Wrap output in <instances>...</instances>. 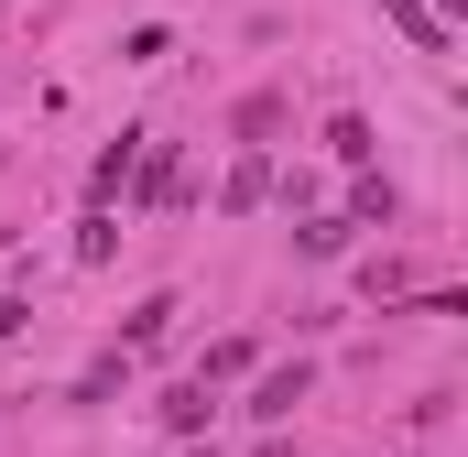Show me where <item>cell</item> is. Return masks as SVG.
Listing matches in <instances>:
<instances>
[{"mask_svg":"<svg viewBox=\"0 0 468 457\" xmlns=\"http://www.w3.org/2000/svg\"><path fill=\"white\" fill-rule=\"evenodd\" d=\"M305 392H316V370H305V359H283V370H261V381H250V403H239V414H250V425H294V403H305Z\"/></svg>","mask_w":468,"mask_h":457,"instance_id":"cell-1","label":"cell"},{"mask_svg":"<svg viewBox=\"0 0 468 457\" xmlns=\"http://www.w3.org/2000/svg\"><path fill=\"white\" fill-rule=\"evenodd\" d=\"M131 197H142V207H175V197H186V164H175L153 131H142V153H131Z\"/></svg>","mask_w":468,"mask_h":457,"instance_id":"cell-2","label":"cell"},{"mask_svg":"<svg viewBox=\"0 0 468 457\" xmlns=\"http://www.w3.org/2000/svg\"><path fill=\"white\" fill-rule=\"evenodd\" d=\"M381 22H392V33H414L425 55H447V33H458V22H447L436 0H381Z\"/></svg>","mask_w":468,"mask_h":457,"instance_id":"cell-3","label":"cell"},{"mask_svg":"<svg viewBox=\"0 0 468 457\" xmlns=\"http://www.w3.org/2000/svg\"><path fill=\"white\" fill-rule=\"evenodd\" d=\"M207 414H218V381H175L164 392V425L175 436H207Z\"/></svg>","mask_w":468,"mask_h":457,"instance_id":"cell-4","label":"cell"},{"mask_svg":"<svg viewBox=\"0 0 468 457\" xmlns=\"http://www.w3.org/2000/svg\"><path fill=\"white\" fill-rule=\"evenodd\" d=\"M261 197H272V164H261V153H239V164H229V186H218V207H229V218H250Z\"/></svg>","mask_w":468,"mask_h":457,"instance_id":"cell-5","label":"cell"},{"mask_svg":"<svg viewBox=\"0 0 468 457\" xmlns=\"http://www.w3.org/2000/svg\"><path fill=\"white\" fill-rule=\"evenodd\" d=\"M392 218H403V197H392V186L359 164V186H349V228H392Z\"/></svg>","mask_w":468,"mask_h":457,"instance_id":"cell-6","label":"cell"},{"mask_svg":"<svg viewBox=\"0 0 468 457\" xmlns=\"http://www.w3.org/2000/svg\"><path fill=\"white\" fill-rule=\"evenodd\" d=\"M164 327H175V294H142V305H131V327H120V348L142 359V348H164Z\"/></svg>","mask_w":468,"mask_h":457,"instance_id":"cell-7","label":"cell"},{"mask_svg":"<svg viewBox=\"0 0 468 457\" xmlns=\"http://www.w3.org/2000/svg\"><path fill=\"white\" fill-rule=\"evenodd\" d=\"M131 153H142V131H120L110 153H99V175H88V207H110L120 186H131Z\"/></svg>","mask_w":468,"mask_h":457,"instance_id":"cell-8","label":"cell"},{"mask_svg":"<svg viewBox=\"0 0 468 457\" xmlns=\"http://www.w3.org/2000/svg\"><path fill=\"white\" fill-rule=\"evenodd\" d=\"M239 142H250V153H261V142H272V131H283V99H272V88H261V99H239V120H229Z\"/></svg>","mask_w":468,"mask_h":457,"instance_id":"cell-9","label":"cell"},{"mask_svg":"<svg viewBox=\"0 0 468 457\" xmlns=\"http://www.w3.org/2000/svg\"><path fill=\"white\" fill-rule=\"evenodd\" d=\"M294 250H305V261H338V250H349V218H305V228H294Z\"/></svg>","mask_w":468,"mask_h":457,"instance_id":"cell-10","label":"cell"},{"mask_svg":"<svg viewBox=\"0 0 468 457\" xmlns=\"http://www.w3.org/2000/svg\"><path fill=\"white\" fill-rule=\"evenodd\" d=\"M327 153H338V164H370V120L338 110V120H327Z\"/></svg>","mask_w":468,"mask_h":457,"instance_id":"cell-11","label":"cell"},{"mask_svg":"<svg viewBox=\"0 0 468 457\" xmlns=\"http://www.w3.org/2000/svg\"><path fill=\"white\" fill-rule=\"evenodd\" d=\"M239 370H250V338H218L207 359H197V381H239Z\"/></svg>","mask_w":468,"mask_h":457,"instance_id":"cell-12","label":"cell"},{"mask_svg":"<svg viewBox=\"0 0 468 457\" xmlns=\"http://www.w3.org/2000/svg\"><path fill=\"white\" fill-rule=\"evenodd\" d=\"M110 239H120V218H110V207H88V228H77V261H110Z\"/></svg>","mask_w":468,"mask_h":457,"instance_id":"cell-13","label":"cell"},{"mask_svg":"<svg viewBox=\"0 0 468 457\" xmlns=\"http://www.w3.org/2000/svg\"><path fill=\"white\" fill-rule=\"evenodd\" d=\"M0 338H22V305H11V294H0Z\"/></svg>","mask_w":468,"mask_h":457,"instance_id":"cell-14","label":"cell"},{"mask_svg":"<svg viewBox=\"0 0 468 457\" xmlns=\"http://www.w3.org/2000/svg\"><path fill=\"white\" fill-rule=\"evenodd\" d=\"M436 11H447V22H458V11H468V0H436Z\"/></svg>","mask_w":468,"mask_h":457,"instance_id":"cell-15","label":"cell"}]
</instances>
